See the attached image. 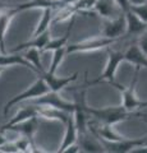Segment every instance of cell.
<instances>
[{
	"label": "cell",
	"mask_w": 147,
	"mask_h": 153,
	"mask_svg": "<svg viewBox=\"0 0 147 153\" xmlns=\"http://www.w3.org/2000/svg\"><path fill=\"white\" fill-rule=\"evenodd\" d=\"M97 0H77L75 3H73L72 5L74 9L77 10V13H86V12H91L95 10V5H96Z\"/></svg>",
	"instance_id": "obj_26"
},
{
	"label": "cell",
	"mask_w": 147,
	"mask_h": 153,
	"mask_svg": "<svg viewBox=\"0 0 147 153\" xmlns=\"http://www.w3.org/2000/svg\"><path fill=\"white\" fill-rule=\"evenodd\" d=\"M95 12H97L104 19L115 18L120 13H124L120 10V8L114 0H97L95 5Z\"/></svg>",
	"instance_id": "obj_15"
},
{
	"label": "cell",
	"mask_w": 147,
	"mask_h": 153,
	"mask_svg": "<svg viewBox=\"0 0 147 153\" xmlns=\"http://www.w3.org/2000/svg\"><path fill=\"white\" fill-rule=\"evenodd\" d=\"M39 116V108H37L36 105H31V106H25L18 110V112L14 115V116L9 120L5 125H3L0 131H4L5 129H8L9 126L12 125H16V124H19L22 121H26L28 119H32V117H36Z\"/></svg>",
	"instance_id": "obj_13"
},
{
	"label": "cell",
	"mask_w": 147,
	"mask_h": 153,
	"mask_svg": "<svg viewBox=\"0 0 147 153\" xmlns=\"http://www.w3.org/2000/svg\"><path fill=\"white\" fill-rule=\"evenodd\" d=\"M125 19H127V33L125 36L129 35H142L143 32L147 31V23L142 21L140 17H137L133 12L128 10L125 13Z\"/></svg>",
	"instance_id": "obj_17"
},
{
	"label": "cell",
	"mask_w": 147,
	"mask_h": 153,
	"mask_svg": "<svg viewBox=\"0 0 147 153\" xmlns=\"http://www.w3.org/2000/svg\"><path fill=\"white\" fill-rule=\"evenodd\" d=\"M127 33V19H125V13H120L115 18L105 19L104 22V27L101 31V35L114 38V40H119L120 37L125 36Z\"/></svg>",
	"instance_id": "obj_6"
},
{
	"label": "cell",
	"mask_w": 147,
	"mask_h": 153,
	"mask_svg": "<svg viewBox=\"0 0 147 153\" xmlns=\"http://www.w3.org/2000/svg\"><path fill=\"white\" fill-rule=\"evenodd\" d=\"M138 74H140V69H136L133 80L129 84V87H123L122 85L119 88L122 93V105L129 111H136V110L143 107V101H141L136 94V84L137 80H138Z\"/></svg>",
	"instance_id": "obj_7"
},
{
	"label": "cell",
	"mask_w": 147,
	"mask_h": 153,
	"mask_svg": "<svg viewBox=\"0 0 147 153\" xmlns=\"http://www.w3.org/2000/svg\"><path fill=\"white\" fill-rule=\"evenodd\" d=\"M51 38V33H50V30L46 31L44 33H41L39 36H34L31 41H27V42H23V44L18 45L17 47H14L12 50L13 52H19V51H23V50H27L30 47H36V49H40L41 52H42V49L46 46V44L49 42V40Z\"/></svg>",
	"instance_id": "obj_20"
},
{
	"label": "cell",
	"mask_w": 147,
	"mask_h": 153,
	"mask_svg": "<svg viewBox=\"0 0 147 153\" xmlns=\"http://www.w3.org/2000/svg\"><path fill=\"white\" fill-rule=\"evenodd\" d=\"M131 12H133L137 17H140L142 21L147 23V3L141 4V5H132Z\"/></svg>",
	"instance_id": "obj_27"
},
{
	"label": "cell",
	"mask_w": 147,
	"mask_h": 153,
	"mask_svg": "<svg viewBox=\"0 0 147 153\" xmlns=\"http://www.w3.org/2000/svg\"><path fill=\"white\" fill-rule=\"evenodd\" d=\"M8 142H9V139H8L5 135H4L3 131H0V147L4 146V144H5V143H8Z\"/></svg>",
	"instance_id": "obj_31"
},
{
	"label": "cell",
	"mask_w": 147,
	"mask_h": 153,
	"mask_svg": "<svg viewBox=\"0 0 147 153\" xmlns=\"http://www.w3.org/2000/svg\"><path fill=\"white\" fill-rule=\"evenodd\" d=\"M124 61L136 66V69H147V55L141 50L138 45L129 46L124 52Z\"/></svg>",
	"instance_id": "obj_11"
},
{
	"label": "cell",
	"mask_w": 147,
	"mask_h": 153,
	"mask_svg": "<svg viewBox=\"0 0 147 153\" xmlns=\"http://www.w3.org/2000/svg\"><path fill=\"white\" fill-rule=\"evenodd\" d=\"M67 46L64 47H60V49L53 51V60H51V65H50V69L47 71H50V73H56V70L60 66V64L63 63L64 57L67 56Z\"/></svg>",
	"instance_id": "obj_25"
},
{
	"label": "cell",
	"mask_w": 147,
	"mask_h": 153,
	"mask_svg": "<svg viewBox=\"0 0 147 153\" xmlns=\"http://www.w3.org/2000/svg\"><path fill=\"white\" fill-rule=\"evenodd\" d=\"M16 65L25 66V68L37 73L36 68L23 55L18 54V52H13V51H10V52L8 51L7 54H1V52H0V66L8 68V66H16Z\"/></svg>",
	"instance_id": "obj_10"
},
{
	"label": "cell",
	"mask_w": 147,
	"mask_h": 153,
	"mask_svg": "<svg viewBox=\"0 0 147 153\" xmlns=\"http://www.w3.org/2000/svg\"><path fill=\"white\" fill-rule=\"evenodd\" d=\"M39 116L36 117H32V119H28L26 121H22L19 124H16V125H12L9 126L8 129H5L4 131L7 130H12L14 133L19 134V135H23V137H27V138H32L34 134L36 133L37 128H39ZM3 131V133H4Z\"/></svg>",
	"instance_id": "obj_16"
},
{
	"label": "cell",
	"mask_w": 147,
	"mask_h": 153,
	"mask_svg": "<svg viewBox=\"0 0 147 153\" xmlns=\"http://www.w3.org/2000/svg\"><path fill=\"white\" fill-rule=\"evenodd\" d=\"M114 1L118 4V7L120 8L122 12L127 13L128 10H131V3H129V0H114Z\"/></svg>",
	"instance_id": "obj_28"
},
{
	"label": "cell",
	"mask_w": 147,
	"mask_h": 153,
	"mask_svg": "<svg viewBox=\"0 0 147 153\" xmlns=\"http://www.w3.org/2000/svg\"><path fill=\"white\" fill-rule=\"evenodd\" d=\"M16 16L10 7H4L0 10V52L7 54L8 50L5 47V33L10 25L12 18Z\"/></svg>",
	"instance_id": "obj_12"
},
{
	"label": "cell",
	"mask_w": 147,
	"mask_h": 153,
	"mask_svg": "<svg viewBox=\"0 0 147 153\" xmlns=\"http://www.w3.org/2000/svg\"><path fill=\"white\" fill-rule=\"evenodd\" d=\"M37 108H39V117H44L46 120L51 121H59L64 125L67 124L69 116L72 115V112H67L50 106H37Z\"/></svg>",
	"instance_id": "obj_14"
},
{
	"label": "cell",
	"mask_w": 147,
	"mask_h": 153,
	"mask_svg": "<svg viewBox=\"0 0 147 153\" xmlns=\"http://www.w3.org/2000/svg\"><path fill=\"white\" fill-rule=\"evenodd\" d=\"M118 40L114 38H109L105 36H97V37H90L83 41L75 42V44L67 45V54H75V52H91L96 50H101L105 47L111 46L115 44Z\"/></svg>",
	"instance_id": "obj_3"
},
{
	"label": "cell",
	"mask_w": 147,
	"mask_h": 153,
	"mask_svg": "<svg viewBox=\"0 0 147 153\" xmlns=\"http://www.w3.org/2000/svg\"><path fill=\"white\" fill-rule=\"evenodd\" d=\"M138 46L141 47V50L147 55V31L141 35L140 41H138Z\"/></svg>",
	"instance_id": "obj_29"
},
{
	"label": "cell",
	"mask_w": 147,
	"mask_h": 153,
	"mask_svg": "<svg viewBox=\"0 0 147 153\" xmlns=\"http://www.w3.org/2000/svg\"><path fill=\"white\" fill-rule=\"evenodd\" d=\"M34 105L36 106H50L67 112H73L75 108V102L67 101L65 98L61 97L59 92H55V91H50V92L35 98Z\"/></svg>",
	"instance_id": "obj_5"
},
{
	"label": "cell",
	"mask_w": 147,
	"mask_h": 153,
	"mask_svg": "<svg viewBox=\"0 0 147 153\" xmlns=\"http://www.w3.org/2000/svg\"><path fill=\"white\" fill-rule=\"evenodd\" d=\"M4 69H5V68H3V66H0V74H1V71H3Z\"/></svg>",
	"instance_id": "obj_34"
},
{
	"label": "cell",
	"mask_w": 147,
	"mask_h": 153,
	"mask_svg": "<svg viewBox=\"0 0 147 153\" xmlns=\"http://www.w3.org/2000/svg\"><path fill=\"white\" fill-rule=\"evenodd\" d=\"M78 134L79 133H78V129H77V125H75V121H74V117H73V112H72V115H70L69 119H68L67 124H65L64 138H63V142H61V146H60L58 152L59 153H63L65 148L77 142Z\"/></svg>",
	"instance_id": "obj_18"
},
{
	"label": "cell",
	"mask_w": 147,
	"mask_h": 153,
	"mask_svg": "<svg viewBox=\"0 0 147 153\" xmlns=\"http://www.w3.org/2000/svg\"><path fill=\"white\" fill-rule=\"evenodd\" d=\"M123 61H124V52H120V51H109V57H107V61H106V65H105V69H104L102 74L98 76L96 80H93L92 83L87 82L88 85L91 84H96V83H100V82H107V83H111L113 85H118V83L115 82V74H116V70H118V66H119Z\"/></svg>",
	"instance_id": "obj_4"
},
{
	"label": "cell",
	"mask_w": 147,
	"mask_h": 153,
	"mask_svg": "<svg viewBox=\"0 0 147 153\" xmlns=\"http://www.w3.org/2000/svg\"><path fill=\"white\" fill-rule=\"evenodd\" d=\"M143 107H147V101H143Z\"/></svg>",
	"instance_id": "obj_33"
},
{
	"label": "cell",
	"mask_w": 147,
	"mask_h": 153,
	"mask_svg": "<svg viewBox=\"0 0 147 153\" xmlns=\"http://www.w3.org/2000/svg\"><path fill=\"white\" fill-rule=\"evenodd\" d=\"M129 3H131V7L132 5H141V4L147 3V0H129Z\"/></svg>",
	"instance_id": "obj_32"
},
{
	"label": "cell",
	"mask_w": 147,
	"mask_h": 153,
	"mask_svg": "<svg viewBox=\"0 0 147 153\" xmlns=\"http://www.w3.org/2000/svg\"><path fill=\"white\" fill-rule=\"evenodd\" d=\"M145 143H147V139H146V142H145Z\"/></svg>",
	"instance_id": "obj_35"
},
{
	"label": "cell",
	"mask_w": 147,
	"mask_h": 153,
	"mask_svg": "<svg viewBox=\"0 0 147 153\" xmlns=\"http://www.w3.org/2000/svg\"><path fill=\"white\" fill-rule=\"evenodd\" d=\"M81 135V148H82V152H105V148H104L102 143L100 142V139L95 135V138H90L87 135V133L84 134H79Z\"/></svg>",
	"instance_id": "obj_21"
},
{
	"label": "cell",
	"mask_w": 147,
	"mask_h": 153,
	"mask_svg": "<svg viewBox=\"0 0 147 153\" xmlns=\"http://www.w3.org/2000/svg\"><path fill=\"white\" fill-rule=\"evenodd\" d=\"M56 5H59V3H55L53 0H28V1L21 3V4H14L12 8V10L14 14L28 10V9H45V8H55ZM64 5V4H63Z\"/></svg>",
	"instance_id": "obj_19"
},
{
	"label": "cell",
	"mask_w": 147,
	"mask_h": 153,
	"mask_svg": "<svg viewBox=\"0 0 147 153\" xmlns=\"http://www.w3.org/2000/svg\"><path fill=\"white\" fill-rule=\"evenodd\" d=\"M84 107H86L88 115L93 116L96 121L107 124V125H115L118 123L128 120V119L134 116H145V115H141L140 112L129 111L123 105H120V106H106V107H90L86 105Z\"/></svg>",
	"instance_id": "obj_1"
},
{
	"label": "cell",
	"mask_w": 147,
	"mask_h": 153,
	"mask_svg": "<svg viewBox=\"0 0 147 153\" xmlns=\"http://www.w3.org/2000/svg\"><path fill=\"white\" fill-rule=\"evenodd\" d=\"M70 152H75V153L82 152V148H81V146L77 144V142H75V143H73V144H70L69 147L65 148L63 153H70Z\"/></svg>",
	"instance_id": "obj_30"
},
{
	"label": "cell",
	"mask_w": 147,
	"mask_h": 153,
	"mask_svg": "<svg viewBox=\"0 0 147 153\" xmlns=\"http://www.w3.org/2000/svg\"><path fill=\"white\" fill-rule=\"evenodd\" d=\"M40 76L45 79V82L50 87V91H55V92H60L64 88H67L70 83H73L78 76V73H74L70 76H58L56 73H50V71H45L44 74Z\"/></svg>",
	"instance_id": "obj_9"
},
{
	"label": "cell",
	"mask_w": 147,
	"mask_h": 153,
	"mask_svg": "<svg viewBox=\"0 0 147 153\" xmlns=\"http://www.w3.org/2000/svg\"><path fill=\"white\" fill-rule=\"evenodd\" d=\"M54 21V13H53V8H45L42 9V14L40 18L39 25L36 26V30L34 32V36H39L41 33H44L46 31L50 30V25Z\"/></svg>",
	"instance_id": "obj_22"
},
{
	"label": "cell",
	"mask_w": 147,
	"mask_h": 153,
	"mask_svg": "<svg viewBox=\"0 0 147 153\" xmlns=\"http://www.w3.org/2000/svg\"><path fill=\"white\" fill-rule=\"evenodd\" d=\"M47 92H50V87L45 82V79L41 76V78L37 79L34 84H31L25 92L17 94L16 97H12L9 100V101L5 103V106H4V114L7 115L9 108L13 107L14 105H17L19 102H25V101H30V100H35L37 97H40V96L47 93Z\"/></svg>",
	"instance_id": "obj_2"
},
{
	"label": "cell",
	"mask_w": 147,
	"mask_h": 153,
	"mask_svg": "<svg viewBox=\"0 0 147 153\" xmlns=\"http://www.w3.org/2000/svg\"><path fill=\"white\" fill-rule=\"evenodd\" d=\"M98 138V137H97ZM100 142L102 143L105 152H111V153H131L134 149L136 147L142 146L146 142L147 137L143 138H125L123 140H118V142H109V140H104L101 138H98Z\"/></svg>",
	"instance_id": "obj_8"
},
{
	"label": "cell",
	"mask_w": 147,
	"mask_h": 153,
	"mask_svg": "<svg viewBox=\"0 0 147 153\" xmlns=\"http://www.w3.org/2000/svg\"><path fill=\"white\" fill-rule=\"evenodd\" d=\"M23 56L30 61L36 68L37 70V74H44L45 73V69H44V65H42V61H41V50L40 49H36V47H30V49L25 50V54Z\"/></svg>",
	"instance_id": "obj_23"
},
{
	"label": "cell",
	"mask_w": 147,
	"mask_h": 153,
	"mask_svg": "<svg viewBox=\"0 0 147 153\" xmlns=\"http://www.w3.org/2000/svg\"><path fill=\"white\" fill-rule=\"evenodd\" d=\"M70 30H72V26H70V28L68 30V32L65 33L64 36L61 37H58V38H50L49 42L46 44V46L42 49V52L44 51H55L60 49V47H64L67 46L68 44V38H69V33H70Z\"/></svg>",
	"instance_id": "obj_24"
}]
</instances>
